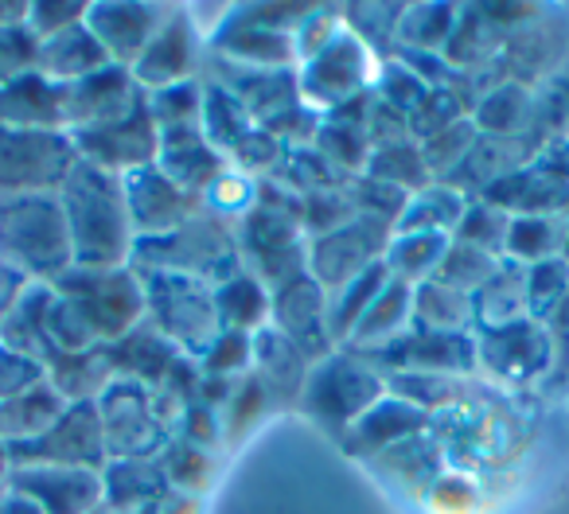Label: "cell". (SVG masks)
I'll list each match as a JSON object with an SVG mask.
<instances>
[{"instance_id":"6da1fadb","label":"cell","mask_w":569,"mask_h":514,"mask_svg":"<svg viewBox=\"0 0 569 514\" xmlns=\"http://www.w3.org/2000/svg\"><path fill=\"white\" fill-rule=\"evenodd\" d=\"M59 203L67 214V234L79 270H118L133 258V222H129L121 175L102 172L94 164H74L67 175Z\"/></svg>"},{"instance_id":"7a4b0ae2","label":"cell","mask_w":569,"mask_h":514,"mask_svg":"<svg viewBox=\"0 0 569 514\" xmlns=\"http://www.w3.org/2000/svg\"><path fill=\"white\" fill-rule=\"evenodd\" d=\"M129 265L141 273H183V278L207 281V285H219L230 273L242 270V258H238V238L234 222L219 219L207 206H199L183 226H176L172 234L160 238H141L133 245V258Z\"/></svg>"},{"instance_id":"3957f363","label":"cell","mask_w":569,"mask_h":514,"mask_svg":"<svg viewBox=\"0 0 569 514\" xmlns=\"http://www.w3.org/2000/svg\"><path fill=\"white\" fill-rule=\"evenodd\" d=\"M0 262L43 285H56L71 270L74 253L59 195L0 199Z\"/></svg>"},{"instance_id":"277c9868","label":"cell","mask_w":569,"mask_h":514,"mask_svg":"<svg viewBox=\"0 0 569 514\" xmlns=\"http://www.w3.org/2000/svg\"><path fill=\"white\" fill-rule=\"evenodd\" d=\"M387 374L359 351L340 347L336 355L320 359L309 371L301 394V410L309 413L317 425H325L332 436H343L379 397H387Z\"/></svg>"},{"instance_id":"5b68a950","label":"cell","mask_w":569,"mask_h":514,"mask_svg":"<svg viewBox=\"0 0 569 514\" xmlns=\"http://www.w3.org/2000/svg\"><path fill=\"white\" fill-rule=\"evenodd\" d=\"M141 273V270H137ZM144 281V320L172 343L180 355L203 359L214 335L222 332L214 312V289L183 273H141Z\"/></svg>"},{"instance_id":"8992f818","label":"cell","mask_w":569,"mask_h":514,"mask_svg":"<svg viewBox=\"0 0 569 514\" xmlns=\"http://www.w3.org/2000/svg\"><path fill=\"white\" fill-rule=\"evenodd\" d=\"M56 293L79 304L98 343H118L137 324H144V281L133 265L118 270H71L56 281Z\"/></svg>"},{"instance_id":"52a82bcc","label":"cell","mask_w":569,"mask_h":514,"mask_svg":"<svg viewBox=\"0 0 569 514\" xmlns=\"http://www.w3.org/2000/svg\"><path fill=\"white\" fill-rule=\"evenodd\" d=\"M79 164L71 133L0 129V199L59 195Z\"/></svg>"},{"instance_id":"ba28073f","label":"cell","mask_w":569,"mask_h":514,"mask_svg":"<svg viewBox=\"0 0 569 514\" xmlns=\"http://www.w3.org/2000/svg\"><path fill=\"white\" fill-rule=\"evenodd\" d=\"M382 56L363 43L356 32H343L332 48L312 56L309 63L297 67V87H301V102L325 118V113L340 110V105L356 102V98L371 94L375 79H379Z\"/></svg>"},{"instance_id":"9c48e42d","label":"cell","mask_w":569,"mask_h":514,"mask_svg":"<svg viewBox=\"0 0 569 514\" xmlns=\"http://www.w3.org/2000/svg\"><path fill=\"white\" fill-rule=\"evenodd\" d=\"M98 417H102L110 460H157L172 441V433L157 417L152 390L133 379H113L102 390Z\"/></svg>"},{"instance_id":"30bf717a","label":"cell","mask_w":569,"mask_h":514,"mask_svg":"<svg viewBox=\"0 0 569 514\" xmlns=\"http://www.w3.org/2000/svg\"><path fill=\"white\" fill-rule=\"evenodd\" d=\"M9 456H12V467L51 464V467H90V472H102L106 460H110V449H106L98 402L67 405V413L48 433L28 444H12Z\"/></svg>"},{"instance_id":"8fae6325","label":"cell","mask_w":569,"mask_h":514,"mask_svg":"<svg viewBox=\"0 0 569 514\" xmlns=\"http://www.w3.org/2000/svg\"><path fill=\"white\" fill-rule=\"evenodd\" d=\"M71 141L82 164H94L113 175H129V172H137V168L157 164L160 129L149 113V98H144V105H137L133 113H126V118H118V121H106V125H90V129H71Z\"/></svg>"},{"instance_id":"7c38bea8","label":"cell","mask_w":569,"mask_h":514,"mask_svg":"<svg viewBox=\"0 0 569 514\" xmlns=\"http://www.w3.org/2000/svg\"><path fill=\"white\" fill-rule=\"evenodd\" d=\"M203 59H207V40L199 32L196 12L172 9V17L152 36V43L129 67V74H133L144 94H157V90L176 87V82L199 79L203 74Z\"/></svg>"},{"instance_id":"4fadbf2b","label":"cell","mask_w":569,"mask_h":514,"mask_svg":"<svg viewBox=\"0 0 569 514\" xmlns=\"http://www.w3.org/2000/svg\"><path fill=\"white\" fill-rule=\"evenodd\" d=\"M390 238H395L390 226L356 214V222H348L343 230L309 238V273L320 281L325 293H336V289H343L348 281H356L359 273H367L387 258Z\"/></svg>"},{"instance_id":"5bb4252c","label":"cell","mask_w":569,"mask_h":514,"mask_svg":"<svg viewBox=\"0 0 569 514\" xmlns=\"http://www.w3.org/2000/svg\"><path fill=\"white\" fill-rule=\"evenodd\" d=\"M382 374H445V379H472L480 371V351L476 332L449 335V332H421L410 327L402 340L367 355Z\"/></svg>"},{"instance_id":"9a60e30c","label":"cell","mask_w":569,"mask_h":514,"mask_svg":"<svg viewBox=\"0 0 569 514\" xmlns=\"http://www.w3.org/2000/svg\"><path fill=\"white\" fill-rule=\"evenodd\" d=\"M476 351H480V371L499 386L503 382L507 386H542L553 363L550 335L538 320H522L499 332H476Z\"/></svg>"},{"instance_id":"2e32d148","label":"cell","mask_w":569,"mask_h":514,"mask_svg":"<svg viewBox=\"0 0 569 514\" xmlns=\"http://www.w3.org/2000/svg\"><path fill=\"white\" fill-rule=\"evenodd\" d=\"M269 324L289 335V340L309 355L312 366L340 351L332 343V332H328V293L320 289V281L312 278V273H301V278L284 281V285L273 289Z\"/></svg>"},{"instance_id":"e0dca14e","label":"cell","mask_w":569,"mask_h":514,"mask_svg":"<svg viewBox=\"0 0 569 514\" xmlns=\"http://www.w3.org/2000/svg\"><path fill=\"white\" fill-rule=\"evenodd\" d=\"M9 487L32 498L43 514H94L102 506V472L90 467L20 464L9 472Z\"/></svg>"},{"instance_id":"ac0fdd59","label":"cell","mask_w":569,"mask_h":514,"mask_svg":"<svg viewBox=\"0 0 569 514\" xmlns=\"http://www.w3.org/2000/svg\"><path fill=\"white\" fill-rule=\"evenodd\" d=\"M121 188H126V206H129V222H133L137 242H141V238L172 234L176 226H183V222L203 206L196 195L176 188L157 164L121 175Z\"/></svg>"},{"instance_id":"d6986e66","label":"cell","mask_w":569,"mask_h":514,"mask_svg":"<svg viewBox=\"0 0 569 514\" xmlns=\"http://www.w3.org/2000/svg\"><path fill=\"white\" fill-rule=\"evenodd\" d=\"M176 4H90L87 28L113 67H133L141 51L152 43V36L164 28Z\"/></svg>"},{"instance_id":"ffe728a7","label":"cell","mask_w":569,"mask_h":514,"mask_svg":"<svg viewBox=\"0 0 569 514\" xmlns=\"http://www.w3.org/2000/svg\"><path fill=\"white\" fill-rule=\"evenodd\" d=\"M144 90L137 87V79L129 74V67H102L90 79L67 87V133L71 129H90L118 121L126 113H133L137 105H144Z\"/></svg>"},{"instance_id":"44dd1931","label":"cell","mask_w":569,"mask_h":514,"mask_svg":"<svg viewBox=\"0 0 569 514\" xmlns=\"http://www.w3.org/2000/svg\"><path fill=\"white\" fill-rule=\"evenodd\" d=\"M421 433H429V413L418 410L413 402H406V397L387 394L340 436V444L348 456L367 464V460L382 456V452L398 449L402 441H413Z\"/></svg>"},{"instance_id":"7402d4cb","label":"cell","mask_w":569,"mask_h":514,"mask_svg":"<svg viewBox=\"0 0 569 514\" xmlns=\"http://www.w3.org/2000/svg\"><path fill=\"white\" fill-rule=\"evenodd\" d=\"M0 129H48L67 133V87L32 71L0 87Z\"/></svg>"},{"instance_id":"603a6c76","label":"cell","mask_w":569,"mask_h":514,"mask_svg":"<svg viewBox=\"0 0 569 514\" xmlns=\"http://www.w3.org/2000/svg\"><path fill=\"white\" fill-rule=\"evenodd\" d=\"M157 168L176 183L180 191L196 195L203 203V191L214 183V175L227 168V157L219 149H211L199 125L191 129H164L160 133V152H157Z\"/></svg>"},{"instance_id":"cb8c5ba5","label":"cell","mask_w":569,"mask_h":514,"mask_svg":"<svg viewBox=\"0 0 569 514\" xmlns=\"http://www.w3.org/2000/svg\"><path fill=\"white\" fill-rule=\"evenodd\" d=\"M309 355L297 347L284 332H277L273 324H266L261 332H253V363L250 374L269 390L273 405L281 402H301L305 382H309Z\"/></svg>"},{"instance_id":"d4e9b609","label":"cell","mask_w":569,"mask_h":514,"mask_svg":"<svg viewBox=\"0 0 569 514\" xmlns=\"http://www.w3.org/2000/svg\"><path fill=\"white\" fill-rule=\"evenodd\" d=\"M367 467L375 472V480H382L390 491H402L406 498H426V491L433 487V480L445 472V456L437 449V441L429 433L402 441L398 449L382 452V456L367 460Z\"/></svg>"},{"instance_id":"484cf974","label":"cell","mask_w":569,"mask_h":514,"mask_svg":"<svg viewBox=\"0 0 569 514\" xmlns=\"http://www.w3.org/2000/svg\"><path fill=\"white\" fill-rule=\"evenodd\" d=\"M106 355H110L118 379H133L149 390H160L168 371L176 366V359H180V351L144 320L129 335H121L118 343H106Z\"/></svg>"},{"instance_id":"4316f807","label":"cell","mask_w":569,"mask_h":514,"mask_svg":"<svg viewBox=\"0 0 569 514\" xmlns=\"http://www.w3.org/2000/svg\"><path fill=\"white\" fill-rule=\"evenodd\" d=\"M168 495V480L157 460H106L102 467V506L113 514L157 511Z\"/></svg>"},{"instance_id":"83f0119b","label":"cell","mask_w":569,"mask_h":514,"mask_svg":"<svg viewBox=\"0 0 569 514\" xmlns=\"http://www.w3.org/2000/svg\"><path fill=\"white\" fill-rule=\"evenodd\" d=\"M472 125L480 137H496V141L535 137V87H522V82H515V79L496 82V87L472 105Z\"/></svg>"},{"instance_id":"f1b7e54d","label":"cell","mask_w":569,"mask_h":514,"mask_svg":"<svg viewBox=\"0 0 569 514\" xmlns=\"http://www.w3.org/2000/svg\"><path fill=\"white\" fill-rule=\"evenodd\" d=\"M51 304H56V285L28 281L20 301L9 309V316L0 320V343L20 351V355L36 359V363H48L51 359V340H48Z\"/></svg>"},{"instance_id":"f546056e","label":"cell","mask_w":569,"mask_h":514,"mask_svg":"<svg viewBox=\"0 0 569 514\" xmlns=\"http://www.w3.org/2000/svg\"><path fill=\"white\" fill-rule=\"evenodd\" d=\"M102 67H110V56L102 51V43L94 40V32L87 28V20L74 28H67L63 36H51L40 43V63L36 71L48 74L59 87H74V82L90 79Z\"/></svg>"},{"instance_id":"4dcf8cb0","label":"cell","mask_w":569,"mask_h":514,"mask_svg":"<svg viewBox=\"0 0 569 514\" xmlns=\"http://www.w3.org/2000/svg\"><path fill=\"white\" fill-rule=\"evenodd\" d=\"M410 327H413V285L390 278V285L375 296V304L367 309V316L359 320L356 335L348 340V351L375 355V351H382L395 340H402Z\"/></svg>"},{"instance_id":"1f68e13d","label":"cell","mask_w":569,"mask_h":514,"mask_svg":"<svg viewBox=\"0 0 569 514\" xmlns=\"http://www.w3.org/2000/svg\"><path fill=\"white\" fill-rule=\"evenodd\" d=\"M67 405L71 402H67L48 379L36 382V386L24 390V394L0 402V441L9 444V449L12 444L36 441V436H43L59 417H63Z\"/></svg>"},{"instance_id":"d6a6232c","label":"cell","mask_w":569,"mask_h":514,"mask_svg":"<svg viewBox=\"0 0 569 514\" xmlns=\"http://www.w3.org/2000/svg\"><path fill=\"white\" fill-rule=\"evenodd\" d=\"M472 304H476V332H499V327H515L522 320H530L527 270L503 258L499 273L472 296Z\"/></svg>"},{"instance_id":"836d02e7","label":"cell","mask_w":569,"mask_h":514,"mask_svg":"<svg viewBox=\"0 0 569 514\" xmlns=\"http://www.w3.org/2000/svg\"><path fill=\"white\" fill-rule=\"evenodd\" d=\"M43 371H48L51 386L71 405L98 402L102 390L118 379L110 355H106V343H98V347H90V351H74V355H51L48 363H43Z\"/></svg>"},{"instance_id":"e575fe53","label":"cell","mask_w":569,"mask_h":514,"mask_svg":"<svg viewBox=\"0 0 569 514\" xmlns=\"http://www.w3.org/2000/svg\"><path fill=\"white\" fill-rule=\"evenodd\" d=\"M269 304H273V293L250 270L230 273L227 281L214 285V312H219L222 332H261L269 324Z\"/></svg>"},{"instance_id":"d590c367","label":"cell","mask_w":569,"mask_h":514,"mask_svg":"<svg viewBox=\"0 0 569 514\" xmlns=\"http://www.w3.org/2000/svg\"><path fill=\"white\" fill-rule=\"evenodd\" d=\"M472 199L460 195L452 183L433 180L429 188H421L418 195L406 199V211L398 219L395 234H452L465 219Z\"/></svg>"},{"instance_id":"8d00e7d4","label":"cell","mask_w":569,"mask_h":514,"mask_svg":"<svg viewBox=\"0 0 569 514\" xmlns=\"http://www.w3.org/2000/svg\"><path fill=\"white\" fill-rule=\"evenodd\" d=\"M566 214H515L511 226H507V242H503V258L522 270L538 262H550L561 258L566 250Z\"/></svg>"},{"instance_id":"74e56055","label":"cell","mask_w":569,"mask_h":514,"mask_svg":"<svg viewBox=\"0 0 569 514\" xmlns=\"http://www.w3.org/2000/svg\"><path fill=\"white\" fill-rule=\"evenodd\" d=\"M258 129V121L250 118V110L242 105V98L230 94L227 87L203 79V110H199V133L211 141V149H219L222 157L238 149L246 137Z\"/></svg>"},{"instance_id":"f35d334b","label":"cell","mask_w":569,"mask_h":514,"mask_svg":"<svg viewBox=\"0 0 569 514\" xmlns=\"http://www.w3.org/2000/svg\"><path fill=\"white\" fill-rule=\"evenodd\" d=\"M390 278H395V273L387 270V262H379L367 273H359L356 281H348L343 289L328 293V332H332L336 347H348V340L356 335L359 320L367 316V309L375 304V296L390 285Z\"/></svg>"},{"instance_id":"ab89813d","label":"cell","mask_w":569,"mask_h":514,"mask_svg":"<svg viewBox=\"0 0 569 514\" xmlns=\"http://www.w3.org/2000/svg\"><path fill=\"white\" fill-rule=\"evenodd\" d=\"M413 327H421V332H449V335L476 332L472 296L457 293V289L441 285V281H426V285L413 289Z\"/></svg>"},{"instance_id":"60d3db41","label":"cell","mask_w":569,"mask_h":514,"mask_svg":"<svg viewBox=\"0 0 569 514\" xmlns=\"http://www.w3.org/2000/svg\"><path fill=\"white\" fill-rule=\"evenodd\" d=\"M157 464H160V472H164L168 487L203 498V491L211 487L222 472V452L191 444V441H183V436H172L168 449L157 456Z\"/></svg>"},{"instance_id":"b9f144b4","label":"cell","mask_w":569,"mask_h":514,"mask_svg":"<svg viewBox=\"0 0 569 514\" xmlns=\"http://www.w3.org/2000/svg\"><path fill=\"white\" fill-rule=\"evenodd\" d=\"M452 234H395L387 245V270L395 273L406 285H426V281L437 278L441 270L445 253H449Z\"/></svg>"},{"instance_id":"7bdbcfd3","label":"cell","mask_w":569,"mask_h":514,"mask_svg":"<svg viewBox=\"0 0 569 514\" xmlns=\"http://www.w3.org/2000/svg\"><path fill=\"white\" fill-rule=\"evenodd\" d=\"M460 4H413L402 9L395 32V51H437L445 56V43H449L452 28H457Z\"/></svg>"},{"instance_id":"ee69618b","label":"cell","mask_w":569,"mask_h":514,"mask_svg":"<svg viewBox=\"0 0 569 514\" xmlns=\"http://www.w3.org/2000/svg\"><path fill=\"white\" fill-rule=\"evenodd\" d=\"M363 175H371V180H379V183H390V188L406 191V195H418L421 188L433 183L426 160H421L418 141L390 144V149H371V160H367Z\"/></svg>"},{"instance_id":"f6af8a7d","label":"cell","mask_w":569,"mask_h":514,"mask_svg":"<svg viewBox=\"0 0 569 514\" xmlns=\"http://www.w3.org/2000/svg\"><path fill=\"white\" fill-rule=\"evenodd\" d=\"M269 405H273V397H269V390L261 386L253 374L238 379L234 390H230V397H227V405L219 410V417H222V444L246 441V436H250L253 429L261 425V417L269 413Z\"/></svg>"},{"instance_id":"bcb514c9","label":"cell","mask_w":569,"mask_h":514,"mask_svg":"<svg viewBox=\"0 0 569 514\" xmlns=\"http://www.w3.org/2000/svg\"><path fill=\"white\" fill-rule=\"evenodd\" d=\"M499 265H503V258H496V253H483L465 242H449V253H445V262L433 281H441V285L457 289V293H465V296H476L496 278Z\"/></svg>"},{"instance_id":"7dc6e473","label":"cell","mask_w":569,"mask_h":514,"mask_svg":"<svg viewBox=\"0 0 569 514\" xmlns=\"http://www.w3.org/2000/svg\"><path fill=\"white\" fill-rule=\"evenodd\" d=\"M199 110H203V79H188L149 94V113L157 129H191L199 125Z\"/></svg>"},{"instance_id":"c3c4849f","label":"cell","mask_w":569,"mask_h":514,"mask_svg":"<svg viewBox=\"0 0 569 514\" xmlns=\"http://www.w3.org/2000/svg\"><path fill=\"white\" fill-rule=\"evenodd\" d=\"M476 141H480V133H476L472 118H465V121H457V125L445 129V133H437V137H429V141H421L418 149H421V160H426L429 175L445 183L452 172H457L460 164H465V157L472 152Z\"/></svg>"},{"instance_id":"681fc988","label":"cell","mask_w":569,"mask_h":514,"mask_svg":"<svg viewBox=\"0 0 569 514\" xmlns=\"http://www.w3.org/2000/svg\"><path fill=\"white\" fill-rule=\"evenodd\" d=\"M253 203H258V180H250V175H242L230 164L222 168L211 188L203 191V206L227 222H238L242 214H250Z\"/></svg>"},{"instance_id":"f907efd6","label":"cell","mask_w":569,"mask_h":514,"mask_svg":"<svg viewBox=\"0 0 569 514\" xmlns=\"http://www.w3.org/2000/svg\"><path fill=\"white\" fill-rule=\"evenodd\" d=\"M507 226H511V214H503V211H496V206L472 199V203H468V211H465V219H460V226L452 230V242L476 245V250L503 258Z\"/></svg>"},{"instance_id":"816d5d0a","label":"cell","mask_w":569,"mask_h":514,"mask_svg":"<svg viewBox=\"0 0 569 514\" xmlns=\"http://www.w3.org/2000/svg\"><path fill=\"white\" fill-rule=\"evenodd\" d=\"M569 296V262L566 258H550V262H538L527 270V304L530 320L542 324L553 309Z\"/></svg>"},{"instance_id":"f5cc1de1","label":"cell","mask_w":569,"mask_h":514,"mask_svg":"<svg viewBox=\"0 0 569 514\" xmlns=\"http://www.w3.org/2000/svg\"><path fill=\"white\" fill-rule=\"evenodd\" d=\"M371 94L379 98V102L395 105L398 113H406V118H410V113L429 98V87L406 63H398L395 56H387V59H382V67H379V79H375Z\"/></svg>"},{"instance_id":"db71d44e","label":"cell","mask_w":569,"mask_h":514,"mask_svg":"<svg viewBox=\"0 0 569 514\" xmlns=\"http://www.w3.org/2000/svg\"><path fill=\"white\" fill-rule=\"evenodd\" d=\"M284 157H289V149H284L281 141H277L269 129H253L250 137H246L242 144H238L234 152L227 157L230 168H238L242 175H250V180H269V175L281 172Z\"/></svg>"},{"instance_id":"11a10c76","label":"cell","mask_w":569,"mask_h":514,"mask_svg":"<svg viewBox=\"0 0 569 514\" xmlns=\"http://www.w3.org/2000/svg\"><path fill=\"white\" fill-rule=\"evenodd\" d=\"M253 363V335L246 332H219L207 355L199 359L203 374L211 379H246Z\"/></svg>"},{"instance_id":"9f6ffc18","label":"cell","mask_w":569,"mask_h":514,"mask_svg":"<svg viewBox=\"0 0 569 514\" xmlns=\"http://www.w3.org/2000/svg\"><path fill=\"white\" fill-rule=\"evenodd\" d=\"M36 63H40V40L32 36V28H0V87L32 74Z\"/></svg>"},{"instance_id":"6f0895ef","label":"cell","mask_w":569,"mask_h":514,"mask_svg":"<svg viewBox=\"0 0 569 514\" xmlns=\"http://www.w3.org/2000/svg\"><path fill=\"white\" fill-rule=\"evenodd\" d=\"M87 9L90 4H82V0H36V4H28V28L43 43L51 36H63L67 28L82 24Z\"/></svg>"},{"instance_id":"680465c9","label":"cell","mask_w":569,"mask_h":514,"mask_svg":"<svg viewBox=\"0 0 569 514\" xmlns=\"http://www.w3.org/2000/svg\"><path fill=\"white\" fill-rule=\"evenodd\" d=\"M43 379H48L43 363H36V359L20 355V351L0 343V402L24 394V390H32L36 382H43Z\"/></svg>"},{"instance_id":"91938a15","label":"cell","mask_w":569,"mask_h":514,"mask_svg":"<svg viewBox=\"0 0 569 514\" xmlns=\"http://www.w3.org/2000/svg\"><path fill=\"white\" fill-rule=\"evenodd\" d=\"M28 289V278L20 270H12L9 262H0V320L9 316V309L20 301V293Z\"/></svg>"},{"instance_id":"94428289","label":"cell","mask_w":569,"mask_h":514,"mask_svg":"<svg viewBox=\"0 0 569 514\" xmlns=\"http://www.w3.org/2000/svg\"><path fill=\"white\" fill-rule=\"evenodd\" d=\"M0 514H43V511L32 503V498L20 495V491L4 487V491H0Z\"/></svg>"},{"instance_id":"6125c7cd","label":"cell","mask_w":569,"mask_h":514,"mask_svg":"<svg viewBox=\"0 0 569 514\" xmlns=\"http://www.w3.org/2000/svg\"><path fill=\"white\" fill-rule=\"evenodd\" d=\"M17 24H28V4L24 0H4L0 4V28H17Z\"/></svg>"},{"instance_id":"be15d7a7","label":"cell","mask_w":569,"mask_h":514,"mask_svg":"<svg viewBox=\"0 0 569 514\" xmlns=\"http://www.w3.org/2000/svg\"><path fill=\"white\" fill-rule=\"evenodd\" d=\"M561 258L569 262V226H566V250H561Z\"/></svg>"},{"instance_id":"e7e4bbea","label":"cell","mask_w":569,"mask_h":514,"mask_svg":"<svg viewBox=\"0 0 569 514\" xmlns=\"http://www.w3.org/2000/svg\"><path fill=\"white\" fill-rule=\"evenodd\" d=\"M558 79H561V82H566V90H569V71H566V74H558Z\"/></svg>"}]
</instances>
